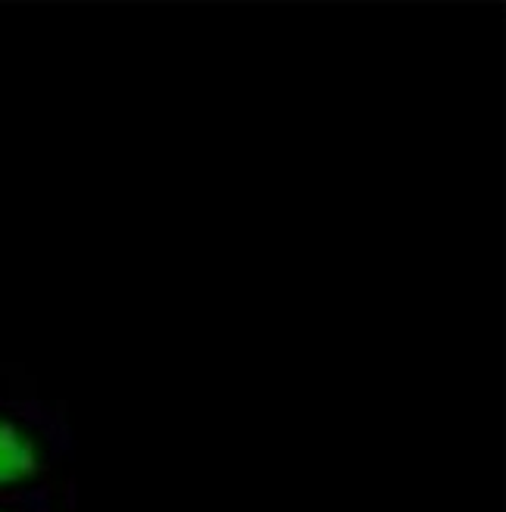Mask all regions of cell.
<instances>
[{
  "mask_svg": "<svg viewBox=\"0 0 506 512\" xmlns=\"http://www.w3.org/2000/svg\"><path fill=\"white\" fill-rule=\"evenodd\" d=\"M54 463V438L19 416L0 413V494L44 488Z\"/></svg>",
  "mask_w": 506,
  "mask_h": 512,
  "instance_id": "obj_1",
  "label": "cell"
},
{
  "mask_svg": "<svg viewBox=\"0 0 506 512\" xmlns=\"http://www.w3.org/2000/svg\"><path fill=\"white\" fill-rule=\"evenodd\" d=\"M0 512H54V509H50L47 488H35L22 494H0Z\"/></svg>",
  "mask_w": 506,
  "mask_h": 512,
  "instance_id": "obj_2",
  "label": "cell"
}]
</instances>
